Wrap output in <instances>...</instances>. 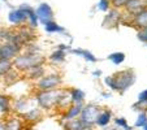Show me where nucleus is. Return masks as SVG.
Wrapping results in <instances>:
<instances>
[{
	"instance_id": "nucleus-13",
	"label": "nucleus",
	"mask_w": 147,
	"mask_h": 130,
	"mask_svg": "<svg viewBox=\"0 0 147 130\" xmlns=\"http://www.w3.org/2000/svg\"><path fill=\"white\" fill-rule=\"evenodd\" d=\"M21 9H24V11L26 12V14H28V20H29V22H30V28L35 29L36 25H38V17H36V13L35 11H34L31 7L26 5V4H24V5L20 7Z\"/></svg>"
},
{
	"instance_id": "nucleus-32",
	"label": "nucleus",
	"mask_w": 147,
	"mask_h": 130,
	"mask_svg": "<svg viewBox=\"0 0 147 130\" xmlns=\"http://www.w3.org/2000/svg\"><path fill=\"white\" fill-rule=\"evenodd\" d=\"M0 130H7L5 122H4V121H0Z\"/></svg>"
},
{
	"instance_id": "nucleus-27",
	"label": "nucleus",
	"mask_w": 147,
	"mask_h": 130,
	"mask_svg": "<svg viewBox=\"0 0 147 130\" xmlns=\"http://www.w3.org/2000/svg\"><path fill=\"white\" fill-rule=\"evenodd\" d=\"M115 124H116L117 126L122 127L124 130H131V127L129 126L128 124H126V120H125L124 117H120V119H116V120H115Z\"/></svg>"
},
{
	"instance_id": "nucleus-14",
	"label": "nucleus",
	"mask_w": 147,
	"mask_h": 130,
	"mask_svg": "<svg viewBox=\"0 0 147 130\" xmlns=\"http://www.w3.org/2000/svg\"><path fill=\"white\" fill-rule=\"evenodd\" d=\"M82 108H83L82 103L72 104L69 108H68V111H67V113H65L64 119L65 120H73V119H76V117H78L80 113H81V111H82Z\"/></svg>"
},
{
	"instance_id": "nucleus-12",
	"label": "nucleus",
	"mask_w": 147,
	"mask_h": 130,
	"mask_svg": "<svg viewBox=\"0 0 147 130\" xmlns=\"http://www.w3.org/2000/svg\"><path fill=\"white\" fill-rule=\"evenodd\" d=\"M131 24H133L134 26H137L139 30H141V29H146L147 28V8L141 11L139 13H137L136 16H133Z\"/></svg>"
},
{
	"instance_id": "nucleus-11",
	"label": "nucleus",
	"mask_w": 147,
	"mask_h": 130,
	"mask_svg": "<svg viewBox=\"0 0 147 130\" xmlns=\"http://www.w3.org/2000/svg\"><path fill=\"white\" fill-rule=\"evenodd\" d=\"M64 129L65 130H91V125H86L83 124L81 120L73 119V120H68L65 122Z\"/></svg>"
},
{
	"instance_id": "nucleus-35",
	"label": "nucleus",
	"mask_w": 147,
	"mask_h": 130,
	"mask_svg": "<svg viewBox=\"0 0 147 130\" xmlns=\"http://www.w3.org/2000/svg\"><path fill=\"white\" fill-rule=\"evenodd\" d=\"M3 1H7V0H3Z\"/></svg>"
},
{
	"instance_id": "nucleus-25",
	"label": "nucleus",
	"mask_w": 147,
	"mask_h": 130,
	"mask_svg": "<svg viewBox=\"0 0 147 130\" xmlns=\"http://www.w3.org/2000/svg\"><path fill=\"white\" fill-rule=\"evenodd\" d=\"M50 59L55 63H63L65 60V51H61V50H57L55 51L53 53H51Z\"/></svg>"
},
{
	"instance_id": "nucleus-19",
	"label": "nucleus",
	"mask_w": 147,
	"mask_h": 130,
	"mask_svg": "<svg viewBox=\"0 0 147 130\" xmlns=\"http://www.w3.org/2000/svg\"><path fill=\"white\" fill-rule=\"evenodd\" d=\"M12 69H13V61L0 59V77H4Z\"/></svg>"
},
{
	"instance_id": "nucleus-16",
	"label": "nucleus",
	"mask_w": 147,
	"mask_h": 130,
	"mask_svg": "<svg viewBox=\"0 0 147 130\" xmlns=\"http://www.w3.org/2000/svg\"><path fill=\"white\" fill-rule=\"evenodd\" d=\"M26 75H28L29 79H40V78L45 75V69H43L42 65H39V67H35V68H33V69L28 70Z\"/></svg>"
},
{
	"instance_id": "nucleus-4",
	"label": "nucleus",
	"mask_w": 147,
	"mask_h": 130,
	"mask_svg": "<svg viewBox=\"0 0 147 130\" xmlns=\"http://www.w3.org/2000/svg\"><path fill=\"white\" fill-rule=\"evenodd\" d=\"M63 83V78L60 77L56 73H52V74H48L42 77L40 79H38L36 82V89L38 91H47V90H55L59 89Z\"/></svg>"
},
{
	"instance_id": "nucleus-24",
	"label": "nucleus",
	"mask_w": 147,
	"mask_h": 130,
	"mask_svg": "<svg viewBox=\"0 0 147 130\" xmlns=\"http://www.w3.org/2000/svg\"><path fill=\"white\" fill-rule=\"evenodd\" d=\"M108 59L115 64V65H120V64L124 63L125 55L122 52H115V53H112V55H109Z\"/></svg>"
},
{
	"instance_id": "nucleus-15",
	"label": "nucleus",
	"mask_w": 147,
	"mask_h": 130,
	"mask_svg": "<svg viewBox=\"0 0 147 130\" xmlns=\"http://www.w3.org/2000/svg\"><path fill=\"white\" fill-rule=\"evenodd\" d=\"M111 117H112L111 111H108V109H104V111H102L99 113V116H98L96 124L99 125V126H107V125L109 124V121H111Z\"/></svg>"
},
{
	"instance_id": "nucleus-29",
	"label": "nucleus",
	"mask_w": 147,
	"mask_h": 130,
	"mask_svg": "<svg viewBox=\"0 0 147 130\" xmlns=\"http://www.w3.org/2000/svg\"><path fill=\"white\" fill-rule=\"evenodd\" d=\"M137 36H138V39L141 42H143V43H147V28L138 30V34H137Z\"/></svg>"
},
{
	"instance_id": "nucleus-31",
	"label": "nucleus",
	"mask_w": 147,
	"mask_h": 130,
	"mask_svg": "<svg viewBox=\"0 0 147 130\" xmlns=\"http://www.w3.org/2000/svg\"><path fill=\"white\" fill-rule=\"evenodd\" d=\"M99 9L100 11H103V12H106V11H108V8H109V0H100V3H99Z\"/></svg>"
},
{
	"instance_id": "nucleus-5",
	"label": "nucleus",
	"mask_w": 147,
	"mask_h": 130,
	"mask_svg": "<svg viewBox=\"0 0 147 130\" xmlns=\"http://www.w3.org/2000/svg\"><path fill=\"white\" fill-rule=\"evenodd\" d=\"M100 108L96 107V105H92V104H89L86 107L82 108V111L80 113V120L86 125H92V124H96V120H98V116L100 113Z\"/></svg>"
},
{
	"instance_id": "nucleus-1",
	"label": "nucleus",
	"mask_w": 147,
	"mask_h": 130,
	"mask_svg": "<svg viewBox=\"0 0 147 130\" xmlns=\"http://www.w3.org/2000/svg\"><path fill=\"white\" fill-rule=\"evenodd\" d=\"M67 90H61L60 87L55 90H47V91L36 92V102L42 109H52L55 107L64 105V100L69 98Z\"/></svg>"
},
{
	"instance_id": "nucleus-3",
	"label": "nucleus",
	"mask_w": 147,
	"mask_h": 130,
	"mask_svg": "<svg viewBox=\"0 0 147 130\" xmlns=\"http://www.w3.org/2000/svg\"><path fill=\"white\" fill-rule=\"evenodd\" d=\"M46 59L45 56L39 55L36 52H26L20 53L16 59L13 60V68L17 72H28L35 67H39L42 64H45Z\"/></svg>"
},
{
	"instance_id": "nucleus-18",
	"label": "nucleus",
	"mask_w": 147,
	"mask_h": 130,
	"mask_svg": "<svg viewBox=\"0 0 147 130\" xmlns=\"http://www.w3.org/2000/svg\"><path fill=\"white\" fill-rule=\"evenodd\" d=\"M22 117H24V119H25L28 122H34V121H38V120L40 119V117H42V113H40V111H39L38 108H33L31 111H29V112H26V113H24Z\"/></svg>"
},
{
	"instance_id": "nucleus-22",
	"label": "nucleus",
	"mask_w": 147,
	"mask_h": 130,
	"mask_svg": "<svg viewBox=\"0 0 147 130\" xmlns=\"http://www.w3.org/2000/svg\"><path fill=\"white\" fill-rule=\"evenodd\" d=\"M0 109L5 113L11 112V98L7 95H0Z\"/></svg>"
},
{
	"instance_id": "nucleus-33",
	"label": "nucleus",
	"mask_w": 147,
	"mask_h": 130,
	"mask_svg": "<svg viewBox=\"0 0 147 130\" xmlns=\"http://www.w3.org/2000/svg\"><path fill=\"white\" fill-rule=\"evenodd\" d=\"M3 115H7V113H5V112H4V111H1V109H0V117L3 116Z\"/></svg>"
},
{
	"instance_id": "nucleus-21",
	"label": "nucleus",
	"mask_w": 147,
	"mask_h": 130,
	"mask_svg": "<svg viewBox=\"0 0 147 130\" xmlns=\"http://www.w3.org/2000/svg\"><path fill=\"white\" fill-rule=\"evenodd\" d=\"M72 52L76 53V55H80V56H82V57H85L87 61H90V63H95V61H96V57H95V56L87 50L77 48V50H72Z\"/></svg>"
},
{
	"instance_id": "nucleus-8",
	"label": "nucleus",
	"mask_w": 147,
	"mask_h": 130,
	"mask_svg": "<svg viewBox=\"0 0 147 130\" xmlns=\"http://www.w3.org/2000/svg\"><path fill=\"white\" fill-rule=\"evenodd\" d=\"M147 8V0H129L126 5H125V11L128 12L130 16H136L141 11Z\"/></svg>"
},
{
	"instance_id": "nucleus-9",
	"label": "nucleus",
	"mask_w": 147,
	"mask_h": 130,
	"mask_svg": "<svg viewBox=\"0 0 147 130\" xmlns=\"http://www.w3.org/2000/svg\"><path fill=\"white\" fill-rule=\"evenodd\" d=\"M121 21V13L119 12V9H112L108 14L106 16L104 21H103V28L112 29Z\"/></svg>"
},
{
	"instance_id": "nucleus-34",
	"label": "nucleus",
	"mask_w": 147,
	"mask_h": 130,
	"mask_svg": "<svg viewBox=\"0 0 147 130\" xmlns=\"http://www.w3.org/2000/svg\"><path fill=\"white\" fill-rule=\"evenodd\" d=\"M143 130H147V124H146V125H144V126H143Z\"/></svg>"
},
{
	"instance_id": "nucleus-28",
	"label": "nucleus",
	"mask_w": 147,
	"mask_h": 130,
	"mask_svg": "<svg viewBox=\"0 0 147 130\" xmlns=\"http://www.w3.org/2000/svg\"><path fill=\"white\" fill-rule=\"evenodd\" d=\"M129 0H109V4L115 7V9H119V8H125L126 3Z\"/></svg>"
},
{
	"instance_id": "nucleus-6",
	"label": "nucleus",
	"mask_w": 147,
	"mask_h": 130,
	"mask_svg": "<svg viewBox=\"0 0 147 130\" xmlns=\"http://www.w3.org/2000/svg\"><path fill=\"white\" fill-rule=\"evenodd\" d=\"M21 50H22L21 46H17L11 42H5L3 44H0V59L13 61L21 53Z\"/></svg>"
},
{
	"instance_id": "nucleus-20",
	"label": "nucleus",
	"mask_w": 147,
	"mask_h": 130,
	"mask_svg": "<svg viewBox=\"0 0 147 130\" xmlns=\"http://www.w3.org/2000/svg\"><path fill=\"white\" fill-rule=\"evenodd\" d=\"M5 126H7V130H21L24 126V124L20 119L12 117V119H9L8 121L5 122Z\"/></svg>"
},
{
	"instance_id": "nucleus-10",
	"label": "nucleus",
	"mask_w": 147,
	"mask_h": 130,
	"mask_svg": "<svg viewBox=\"0 0 147 130\" xmlns=\"http://www.w3.org/2000/svg\"><path fill=\"white\" fill-rule=\"evenodd\" d=\"M8 20L12 24H16V25H20V24H24L28 21V14L24 9L18 8V9H13V11L9 12L8 14Z\"/></svg>"
},
{
	"instance_id": "nucleus-23",
	"label": "nucleus",
	"mask_w": 147,
	"mask_h": 130,
	"mask_svg": "<svg viewBox=\"0 0 147 130\" xmlns=\"http://www.w3.org/2000/svg\"><path fill=\"white\" fill-rule=\"evenodd\" d=\"M45 29L47 33L50 34H53V33H64V28H61L60 25H57V24L55 22V21H51V22H48L47 25H45Z\"/></svg>"
},
{
	"instance_id": "nucleus-30",
	"label": "nucleus",
	"mask_w": 147,
	"mask_h": 130,
	"mask_svg": "<svg viewBox=\"0 0 147 130\" xmlns=\"http://www.w3.org/2000/svg\"><path fill=\"white\" fill-rule=\"evenodd\" d=\"M138 104H147V90L142 91L141 94L138 95Z\"/></svg>"
},
{
	"instance_id": "nucleus-2",
	"label": "nucleus",
	"mask_w": 147,
	"mask_h": 130,
	"mask_svg": "<svg viewBox=\"0 0 147 130\" xmlns=\"http://www.w3.org/2000/svg\"><path fill=\"white\" fill-rule=\"evenodd\" d=\"M136 82V73L131 69L122 70V72H117L116 74L109 75L106 78L107 86H109L112 90L119 92H124L133 86V83Z\"/></svg>"
},
{
	"instance_id": "nucleus-17",
	"label": "nucleus",
	"mask_w": 147,
	"mask_h": 130,
	"mask_svg": "<svg viewBox=\"0 0 147 130\" xmlns=\"http://www.w3.org/2000/svg\"><path fill=\"white\" fill-rule=\"evenodd\" d=\"M69 94H70V100H72V103H74V104L82 103L83 100H85V92L80 89L69 90Z\"/></svg>"
},
{
	"instance_id": "nucleus-7",
	"label": "nucleus",
	"mask_w": 147,
	"mask_h": 130,
	"mask_svg": "<svg viewBox=\"0 0 147 130\" xmlns=\"http://www.w3.org/2000/svg\"><path fill=\"white\" fill-rule=\"evenodd\" d=\"M36 13V17H38V20L40 21L43 25H47L48 22H51V21H53V12H52V8H51L50 5H48L47 3H42L40 5L36 8L35 11Z\"/></svg>"
},
{
	"instance_id": "nucleus-26",
	"label": "nucleus",
	"mask_w": 147,
	"mask_h": 130,
	"mask_svg": "<svg viewBox=\"0 0 147 130\" xmlns=\"http://www.w3.org/2000/svg\"><path fill=\"white\" fill-rule=\"evenodd\" d=\"M146 124H147V113L146 112H142V113H139L138 120L134 124V127H143Z\"/></svg>"
}]
</instances>
